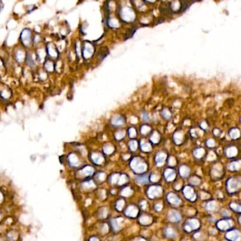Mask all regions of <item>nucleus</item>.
I'll return each mask as SVG.
<instances>
[{"label":"nucleus","mask_w":241,"mask_h":241,"mask_svg":"<svg viewBox=\"0 0 241 241\" xmlns=\"http://www.w3.org/2000/svg\"><path fill=\"white\" fill-rule=\"evenodd\" d=\"M1 7H1V3H0V10H1Z\"/></svg>","instance_id":"f257e3e1"}]
</instances>
